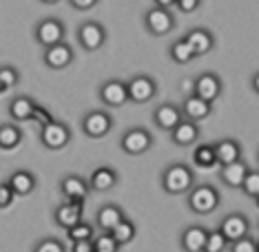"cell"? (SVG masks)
Returning a JSON list of instances; mask_svg holds the SVG:
<instances>
[{
	"label": "cell",
	"instance_id": "obj_1",
	"mask_svg": "<svg viewBox=\"0 0 259 252\" xmlns=\"http://www.w3.org/2000/svg\"><path fill=\"white\" fill-rule=\"evenodd\" d=\"M195 186V175L186 164H170L162 173V188L168 195H188V190Z\"/></svg>",
	"mask_w": 259,
	"mask_h": 252
},
{
	"label": "cell",
	"instance_id": "obj_2",
	"mask_svg": "<svg viewBox=\"0 0 259 252\" xmlns=\"http://www.w3.org/2000/svg\"><path fill=\"white\" fill-rule=\"evenodd\" d=\"M222 197L220 190L210 184H202V186H193L188 190V208L195 215H210L215 213L217 206H220Z\"/></svg>",
	"mask_w": 259,
	"mask_h": 252
},
{
	"label": "cell",
	"instance_id": "obj_3",
	"mask_svg": "<svg viewBox=\"0 0 259 252\" xmlns=\"http://www.w3.org/2000/svg\"><path fill=\"white\" fill-rule=\"evenodd\" d=\"M40 142L49 150H60L71 142V128L64 122H49V124L40 126Z\"/></svg>",
	"mask_w": 259,
	"mask_h": 252
},
{
	"label": "cell",
	"instance_id": "obj_4",
	"mask_svg": "<svg viewBox=\"0 0 259 252\" xmlns=\"http://www.w3.org/2000/svg\"><path fill=\"white\" fill-rule=\"evenodd\" d=\"M144 27L151 36H166L175 29V16L170 14V9L155 5L144 14Z\"/></svg>",
	"mask_w": 259,
	"mask_h": 252
},
{
	"label": "cell",
	"instance_id": "obj_5",
	"mask_svg": "<svg viewBox=\"0 0 259 252\" xmlns=\"http://www.w3.org/2000/svg\"><path fill=\"white\" fill-rule=\"evenodd\" d=\"M126 89H128V102L146 104L157 95V82L153 80L151 75L140 73V75H133V78L126 82Z\"/></svg>",
	"mask_w": 259,
	"mask_h": 252
},
{
	"label": "cell",
	"instance_id": "obj_6",
	"mask_svg": "<svg viewBox=\"0 0 259 252\" xmlns=\"http://www.w3.org/2000/svg\"><path fill=\"white\" fill-rule=\"evenodd\" d=\"M153 146V137L151 133L146 131V128H128V131L124 133V135L120 137V148L124 150L126 155H142L146 153Z\"/></svg>",
	"mask_w": 259,
	"mask_h": 252
},
{
	"label": "cell",
	"instance_id": "obj_7",
	"mask_svg": "<svg viewBox=\"0 0 259 252\" xmlns=\"http://www.w3.org/2000/svg\"><path fill=\"white\" fill-rule=\"evenodd\" d=\"M111 128H113V120L107 111H91L82 117V131L87 137L91 139H100L104 135H109Z\"/></svg>",
	"mask_w": 259,
	"mask_h": 252
},
{
	"label": "cell",
	"instance_id": "obj_8",
	"mask_svg": "<svg viewBox=\"0 0 259 252\" xmlns=\"http://www.w3.org/2000/svg\"><path fill=\"white\" fill-rule=\"evenodd\" d=\"M78 42L84 51H98L107 42V29L96 20H87L78 27Z\"/></svg>",
	"mask_w": 259,
	"mask_h": 252
},
{
	"label": "cell",
	"instance_id": "obj_9",
	"mask_svg": "<svg viewBox=\"0 0 259 252\" xmlns=\"http://www.w3.org/2000/svg\"><path fill=\"white\" fill-rule=\"evenodd\" d=\"M84 201L87 199H67L64 204L56 208V224L62 228V230H69V228H73L75 224H80L82 221V210H84Z\"/></svg>",
	"mask_w": 259,
	"mask_h": 252
},
{
	"label": "cell",
	"instance_id": "obj_10",
	"mask_svg": "<svg viewBox=\"0 0 259 252\" xmlns=\"http://www.w3.org/2000/svg\"><path fill=\"white\" fill-rule=\"evenodd\" d=\"M64 40V25L58 18H45L36 27V42L40 46H51Z\"/></svg>",
	"mask_w": 259,
	"mask_h": 252
},
{
	"label": "cell",
	"instance_id": "obj_11",
	"mask_svg": "<svg viewBox=\"0 0 259 252\" xmlns=\"http://www.w3.org/2000/svg\"><path fill=\"white\" fill-rule=\"evenodd\" d=\"M42 62L49 69H54V71H62V69H67L69 64L73 62V49L64 42V40L62 42H58V44H51V46H47L45 49Z\"/></svg>",
	"mask_w": 259,
	"mask_h": 252
},
{
	"label": "cell",
	"instance_id": "obj_12",
	"mask_svg": "<svg viewBox=\"0 0 259 252\" xmlns=\"http://www.w3.org/2000/svg\"><path fill=\"white\" fill-rule=\"evenodd\" d=\"M100 99H102L107 107L111 109H120L128 102V89L126 82L120 80H107L102 86H100Z\"/></svg>",
	"mask_w": 259,
	"mask_h": 252
},
{
	"label": "cell",
	"instance_id": "obj_13",
	"mask_svg": "<svg viewBox=\"0 0 259 252\" xmlns=\"http://www.w3.org/2000/svg\"><path fill=\"white\" fill-rule=\"evenodd\" d=\"M193 93L199 95L206 102H215L217 97L222 95V80L217 78L215 73H202L193 80Z\"/></svg>",
	"mask_w": 259,
	"mask_h": 252
},
{
	"label": "cell",
	"instance_id": "obj_14",
	"mask_svg": "<svg viewBox=\"0 0 259 252\" xmlns=\"http://www.w3.org/2000/svg\"><path fill=\"white\" fill-rule=\"evenodd\" d=\"M220 230L224 232V237L228 239V243H233V241H237V239H241V237H246V234H248L250 224H248V219H246L241 213H231V215H226L222 219Z\"/></svg>",
	"mask_w": 259,
	"mask_h": 252
},
{
	"label": "cell",
	"instance_id": "obj_15",
	"mask_svg": "<svg viewBox=\"0 0 259 252\" xmlns=\"http://www.w3.org/2000/svg\"><path fill=\"white\" fill-rule=\"evenodd\" d=\"M210 113H213V102H206L195 93H191V95L184 97V102H182V115L186 117V120H193V122H202L206 120Z\"/></svg>",
	"mask_w": 259,
	"mask_h": 252
},
{
	"label": "cell",
	"instance_id": "obj_16",
	"mask_svg": "<svg viewBox=\"0 0 259 252\" xmlns=\"http://www.w3.org/2000/svg\"><path fill=\"white\" fill-rule=\"evenodd\" d=\"M182 120H184L182 109H178L175 104H160V107L153 111V122H155V126L162 128V131H166V133L173 131Z\"/></svg>",
	"mask_w": 259,
	"mask_h": 252
},
{
	"label": "cell",
	"instance_id": "obj_17",
	"mask_svg": "<svg viewBox=\"0 0 259 252\" xmlns=\"http://www.w3.org/2000/svg\"><path fill=\"white\" fill-rule=\"evenodd\" d=\"M208 230L204 226H188L182 232V250L184 252H206Z\"/></svg>",
	"mask_w": 259,
	"mask_h": 252
},
{
	"label": "cell",
	"instance_id": "obj_18",
	"mask_svg": "<svg viewBox=\"0 0 259 252\" xmlns=\"http://www.w3.org/2000/svg\"><path fill=\"white\" fill-rule=\"evenodd\" d=\"M60 190L67 199H87L91 186L87 179H82L80 175H64L60 179Z\"/></svg>",
	"mask_w": 259,
	"mask_h": 252
},
{
	"label": "cell",
	"instance_id": "obj_19",
	"mask_svg": "<svg viewBox=\"0 0 259 252\" xmlns=\"http://www.w3.org/2000/svg\"><path fill=\"white\" fill-rule=\"evenodd\" d=\"M188 40V44L193 46V51H195V58L199 56H206V54H210L213 51V46H215V38H213V33L208 31V29H191V31L184 36Z\"/></svg>",
	"mask_w": 259,
	"mask_h": 252
},
{
	"label": "cell",
	"instance_id": "obj_20",
	"mask_svg": "<svg viewBox=\"0 0 259 252\" xmlns=\"http://www.w3.org/2000/svg\"><path fill=\"white\" fill-rule=\"evenodd\" d=\"M248 171L250 168L246 166V162L237 160V162H231V164H226V166H222L220 177H222V181L228 186V188H241V184H244Z\"/></svg>",
	"mask_w": 259,
	"mask_h": 252
},
{
	"label": "cell",
	"instance_id": "obj_21",
	"mask_svg": "<svg viewBox=\"0 0 259 252\" xmlns=\"http://www.w3.org/2000/svg\"><path fill=\"white\" fill-rule=\"evenodd\" d=\"M170 137H173V142L178 146H193L199 139V126L197 122L193 120H182L178 126L170 131Z\"/></svg>",
	"mask_w": 259,
	"mask_h": 252
},
{
	"label": "cell",
	"instance_id": "obj_22",
	"mask_svg": "<svg viewBox=\"0 0 259 252\" xmlns=\"http://www.w3.org/2000/svg\"><path fill=\"white\" fill-rule=\"evenodd\" d=\"M89 186L91 190L96 192H107V190H113L117 186V173L109 166H100L91 173V179H89Z\"/></svg>",
	"mask_w": 259,
	"mask_h": 252
},
{
	"label": "cell",
	"instance_id": "obj_23",
	"mask_svg": "<svg viewBox=\"0 0 259 252\" xmlns=\"http://www.w3.org/2000/svg\"><path fill=\"white\" fill-rule=\"evenodd\" d=\"M215 155H217V164L226 166V164H231V162L241 160V146L237 139L224 137L220 142H215Z\"/></svg>",
	"mask_w": 259,
	"mask_h": 252
},
{
	"label": "cell",
	"instance_id": "obj_24",
	"mask_svg": "<svg viewBox=\"0 0 259 252\" xmlns=\"http://www.w3.org/2000/svg\"><path fill=\"white\" fill-rule=\"evenodd\" d=\"M122 219H124V210H122L120 206H115V204H104V206L98 210V215H96L98 228L100 230H109V232L113 230Z\"/></svg>",
	"mask_w": 259,
	"mask_h": 252
},
{
	"label": "cell",
	"instance_id": "obj_25",
	"mask_svg": "<svg viewBox=\"0 0 259 252\" xmlns=\"http://www.w3.org/2000/svg\"><path fill=\"white\" fill-rule=\"evenodd\" d=\"M7 181L18 197H27L36 190V175L31 171H16V173H11V177Z\"/></svg>",
	"mask_w": 259,
	"mask_h": 252
},
{
	"label": "cell",
	"instance_id": "obj_26",
	"mask_svg": "<svg viewBox=\"0 0 259 252\" xmlns=\"http://www.w3.org/2000/svg\"><path fill=\"white\" fill-rule=\"evenodd\" d=\"M33 109H36V102H33L31 97H27V95H18V97H14L9 102V115H11V120H16V122H27V120H31V115H33Z\"/></svg>",
	"mask_w": 259,
	"mask_h": 252
},
{
	"label": "cell",
	"instance_id": "obj_27",
	"mask_svg": "<svg viewBox=\"0 0 259 252\" xmlns=\"http://www.w3.org/2000/svg\"><path fill=\"white\" fill-rule=\"evenodd\" d=\"M22 142V131L18 124H0V148L14 150Z\"/></svg>",
	"mask_w": 259,
	"mask_h": 252
},
{
	"label": "cell",
	"instance_id": "obj_28",
	"mask_svg": "<svg viewBox=\"0 0 259 252\" xmlns=\"http://www.w3.org/2000/svg\"><path fill=\"white\" fill-rule=\"evenodd\" d=\"M193 162L199 168H213L217 166V155H215V144H199L193 153Z\"/></svg>",
	"mask_w": 259,
	"mask_h": 252
},
{
	"label": "cell",
	"instance_id": "obj_29",
	"mask_svg": "<svg viewBox=\"0 0 259 252\" xmlns=\"http://www.w3.org/2000/svg\"><path fill=\"white\" fill-rule=\"evenodd\" d=\"M170 58H173V62H178V64H188L191 60H195V51H193V46L188 44L186 38H180L173 42V46H170Z\"/></svg>",
	"mask_w": 259,
	"mask_h": 252
},
{
	"label": "cell",
	"instance_id": "obj_30",
	"mask_svg": "<svg viewBox=\"0 0 259 252\" xmlns=\"http://www.w3.org/2000/svg\"><path fill=\"white\" fill-rule=\"evenodd\" d=\"M111 234L115 237V241L120 243V245H126V243H131L133 239H135V224H131V221L126 219H122L120 224H117L113 230H111Z\"/></svg>",
	"mask_w": 259,
	"mask_h": 252
},
{
	"label": "cell",
	"instance_id": "obj_31",
	"mask_svg": "<svg viewBox=\"0 0 259 252\" xmlns=\"http://www.w3.org/2000/svg\"><path fill=\"white\" fill-rule=\"evenodd\" d=\"M67 234H69V250H71L73 241H80V239H93V237H96V230H93L91 224L80 221V224H75L73 228H69Z\"/></svg>",
	"mask_w": 259,
	"mask_h": 252
},
{
	"label": "cell",
	"instance_id": "obj_32",
	"mask_svg": "<svg viewBox=\"0 0 259 252\" xmlns=\"http://www.w3.org/2000/svg\"><path fill=\"white\" fill-rule=\"evenodd\" d=\"M93 241H96V252H117L122 248L109 230H102L100 237H93Z\"/></svg>",
	"mask_w": 259,
	"mask_h": 252
},
{
	"label": "cell",
	"instance_id": "obj_33",
	"mask_svg": "<svg viewBox=\"0 0 259 252\" xmlns=\"http://www.w3.org/2000/svg\"><path fill=\"white\" fill-rule=\"evenodd\" d=\"M226 248H228V239L224 237L222 230L208 232V239H206V252H224Z\"/></svg>",
	"mask_w": 259,
	"mask_h": 252
},
{
	"label": "cell",
	"instance_id": "obj_34",
	"mask_svg": "<svg viewBox=\"0 0 259 252\" xmlns=\"http://www.w3.org/2000/svg\"><path fill=\"white\" fill-rule=\"evenodd\" d=\"M20 80V73L16 67H0V86L5 91H9L11 86H16Z\"/></svg>",
	"mask_w": 259,
	"mask_h": 252
},
{
	"label": "cell",
	"instance_id": "obj_35",
	"mask_svg": "<svg viewBox=\"0 0 259 252\" xmlns=\"http://www.w3.org/2000/svg\"><path fill=\"white\" fill-rule=\"evenodd\" d=\"M241 190H244L248 197H252V199L259 195V171H248L244 184H241Z\"/></svg>",
	"mask_w": 259,
	"mask_h": 252
},
{
	"label": "cell",
	"instance_id": "obj_36",
	"mask_svg": "<svg viewBox=\"0 0 259 252\" xmlns=\"http://www.w3.org/2000/svg\"><path fill=\"white\" fill-rule=\"evenodd\" d=\"M228 250H231V252H259V243L252 241L248 234H246V237L237 239V241L228 243Z\"/></svg>",
	"mask_w": 259,
	"mask_h": 252
},
{
	"label": "cell",
	"instance_id": "obj_37",
	"mask_svg": "<svg viewBox=\"0 0 259 252\" xmlns=\"http://www.w3.org/2000/svg\"><path fill=\"white\" fill-rule=\"evenodd\" d=\"M67 248H64V243L60 241V239H54V237H49V239H42L36 248H33V252H64Z\"/></svg>",
	"mask_w": 259,
	"mask_h": 252
},
{
	"label": "cell",
	"instance_id": "obj_38",
	"mask_svg": "<svg viewBox=\"0 0 259 252\" xmlns=\"http://www.w3.org/2000/svg\"><path fill=\"white\" fill-rule=\"evenodd\" d=\"M16 192H14V188L9 186V181H3L0 184V210H5V208H9L11 204L16 201Z\"/></svg>",
	"mask_w": 259,
	"mask_h": 252
},
{
	"label": "cell",
	"instance_id": "obj_39",
	"mask_svg": "<svg viewBox=\"0 0 259 252\" xmlns=\"http://www.w3.org/2000/svg\"><path fill=\"white\" fill-rule=\"evenodd\" d=\"M31 122H38L40 126H45V124H49V122H54V117H51V113L47 109H42V107H38V104H36L33 115H31Z\"/></svg>",
	"mask_w": 259,
	"mask_h": 252
},
{
	"label": "cell",
	"instance_id": "obj_40",
	"mask_svg": "<svg viewBox=\"0 0 259 252\" xmlns=\"http://www.w3.org/2000/svg\"><path fill=\"white\" fill-rule=\"evenodd\" d=\"M199 5H202V0H175V7L182 14H193L199 9Z\"/></svg>",
	"mask_w": 259,
	"mask_h": 252
},
{
	"label": "cell",
	"instance_id": "obj_41",
	"mask_svg": "<svg viewBox=\"0 0 259 252\" xmlns=\"http://www.w3.org/2000/svg\"><path fill=\"white\" fill-rule=\"evenodd\" d=\"M71 252H96V241H93V239H80V241H73Z\"/></svg>",
	"mask_w": 259,
	"mask_h": 252
},
{
	"label": "cell",
	"instance_id": "obj_42",
	"mask_svg": "<svg viewBox=\"0 0 259 252\" xmlns=\"http://www.w3.org/2000/svg\"><path fill=\"white\" fill-rule=\"evenodd\" d=\"M98 3L100 0H69V5H71L73 9H78V11H89V9L96 7Z\"/></svg>",
	"mask_w": 259,
	"mask_h": 252
},
{
	"label": "cell",
	"instance_id": "obj_43",
	"mask_svg": "<svg viewBox=\"0 0 259 252\" xmlns=\"http://www.w3.org/2000/svg\"><path fill=\"white\" fill-rule=\"evenodd\" d=\"M155 5L164 9H170V7H175V0H155Z\"/></svg>",
	"mask_w": 259,
	"mask_h": 252
},
{
	"label": "cell",
	"instance_id": "obj_44",
	"mask_svg": "<svg viewBox=\"0 0 259 252\" xmlns=\"http://www.w3.org/2000/svg\"><path fill=\"white\" fill-rule=\"evenodd\" d=\"M252 91H255L257 95H259V71H257L255 75H252Z\"/></svg>",
	"mask_w": 259,
	"mask_h": 252
},
{
	"label": "cell",
	"instance_id": "obj_45",
	"mask_svg": "<svg viewBox=\"0 0 259 252\" xmlns=\"http://www.w3.org/2000/svg\"><path fill=\"white\" fill-rule=\"evenodd\" d=\"M42 5H58V3H62V0H40Z\"/></svg>",
	"mask_w": 259,
	"mask_h": 252
},
{
	"label": "cell",
	"instance_id": "obj_46",
	"mask_svg": "<svg viewBox=\"0 0 259 252\" xmlns=\"http://www.w3.org/2000/svg\"><path fill=\"white\" fill-rule=\"evenodd\" d=\"M255 201H257V206H259V195H257V197H255Z\"/></svg>",
	"mask_w": 259,
	"mask_h": 252
},
{
	"label": "cell",
	"instance_id": "obj_47",
	"mask_svg": "<svg viewBox=\"0 0 259 252\" xmlns=\"http://www.w3.org/2000/svg\"><path fill=\"white\" fill-rule=\"evenodd\" d=\"M0 93H5V89H3V86H0Z\"/></svg>",
	"mask_w": 259,
	"mask_h": 252
}]
</instances>
